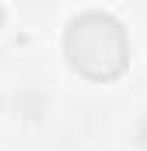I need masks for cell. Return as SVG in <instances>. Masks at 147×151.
I'll use <instances>...</instances> for the list:
<instances>
[{"label":"cell","mask_w":147,"mask_h":151,"mask_svg":"<svg viewBox=\"0 0 147 151\" xmlns=\"http://www.w3.org/2000/svg\"><path fill=\"white\" fill-rule=\"evenodd\" d=\"M63 53L81 77L112 81L130 63V39L109 11H81L67 25Z\"/></svg>","instance_id":"6da1fadb"},{"label":"cell","mask_w":147,"mask_h":151,"mask_svg":"<svg viewBox=\"0 0 147 151\" xmlns=\"http://www.w3.org/2000/svg\"><path fill=\"white\" fill-rule=\"evenodd\" d=\"M14 106H18V113L28 116V119H42L46 109H49V99H46L39 88H25V91L14 99Z\"/></svg>","instance_id":"7a4b0ae2"},{"label":"cell","mask_w":147,"mask_h":151,"mask_svg":"<svg viewBox=\"0 0 147 151\" xmlns=\"http://www.w3.org/2000/svg\"><path fill=\"white\" fill-rule=\"evenodd\" d=\"M130 137H133L137 151H147V109L137 116V119H133V130H130Z\"/></svg>","instance_id":"3957f363"},{"label":"cell","mask_w":147,"mask_h":151,"mask_svg":"<svg viewBox=\"0 0 147 151\" xmlns=\"http://www.w3.org/2000/svg\"><path fill=\"white\" fill-rule=\"evenodd\" d=\"M0 28H4V7H0Z\"/></svg>","instance_id":"277c9868"}]
</instances>
